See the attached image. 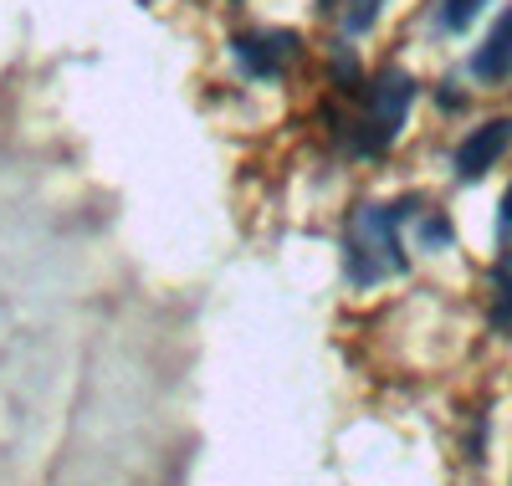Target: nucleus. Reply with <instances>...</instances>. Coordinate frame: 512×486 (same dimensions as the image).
I'll return each mask as SVG.
<instances>
[{
    "label": "nucleus",
    "instance_id": "nucleus-5",
    "mask_svg": "<svg viewBox=\"0 0 512 486\" xmlns=\"http://www.w3.org/2000/svg\"><path fill=\"white\" fill-rule=\"evenodd\" d=\"M472 72L482 77V82H502L507 72H512V6L497 16V26L487 31V41H482V52L472 57Z\"/></svg>",
    "mask_w": 512,
    "mask_h": 486
},
{
    "label": "nucleus",
    "instance_id": "nucleus-1",
    "mask_svg": "<svg viewBox=\"0 0 512 486\" xmlns=\"http://www.w3.org/2000/svg\"><path fill=\"white\" fill-rule=\"evenodd\" d=\"M400 210L364 205L349 226V277L359 287H374L379 277L405 272V246H400Z\"/></svg>",
    "mask_w": 512,
    "mask_h": 486
},
{
    "label": "nucleus",
    "instance_id": "nucleus-8",
    "mask_svg": "<svg viewBox=\"0 0 512 486\" xmlns=\"http://www.w3.org/2000/svg\"><path fill=\"white\" fill-rule=\"evenodd\" d=\"M497 323L512 328V256L497 267Z\"/></svg>",
    "mask_w": 512,
    "mask_h": 486
},
{
    "label": "nucleus",
    "instance_id": "nucleus-6",
    "mask_svg": "<svg viewBox=\"0 0 512 486\" xmlns=\"http://www.w3.org/2000/svg\"><path fill=\"white\" fill-rule=\"evenodd\" d=\"M487 0H441V26L446 31H466L477 16H482Z\"/></svg>",
    "mask_w": 512,
    "mask_h": 486
},
{
    "label": "nucleus",
    "instance_id": "nucleus-3",
    "mask_svg": "<svg viewBox=\"0 0 512 486\" xmlns=\"http://www.w3.org/2000/svg\"><path fill=\"white\" fill-rule=\"evenodd\" d=\"M507 144H512V118L482 123L477 134L461 139V149H456V174H461V180H482V174L507 154Z\"/></svg>",
    "mask_w": 512,
    "mask_h": 486
},
{
    "label": "nucleus",
    "instance_id": "nucleus-4",
    "mask_svg": "<svg viewBox=\"0 0 512 486\" xmlns=\"http://www.w3.org/2000/svg\"><path fill=\"white\" fill-rule=\"evenodd\" d=\"M236 57L246 72L256 77H272L297 57V36L292 31H267V36H236Z\"/></svg>",
    "mask_w": 512,
    "mask_h": 486
},
{
    "label": "nucleus",
    "instance_id": "nucleus-9",
    "mask_svg": "<svg viewBox=\"0 0 512 486\" xmlns=\"http://www.w3.org/2000/svg\"><path fill=\"white\" fill-rule=\"evenodd\" d=\"M446 241H451L446 220H425V246H446Z\"/></svg>",
    "mask_w": 512,
    "mask_h": 486
},
{
    "label": "nucleus",
    "instance_id": "nucleus-10",
    "mask_svg": "<svg viewBox=\"0 0 512 486\" xmlns=\"http://www.w3.org/2000/svg\"><path fill=\"white\" fill-rule=\"evenodd\" d=\"M497 231H502V236H512V185H507V195H502V215H497Z\"/></svg>",
    "mask_w": 512,
    "mask_h": 486
},
{
    "label": "nucleus",
    "instance_id": "nucleus-2",
    "mask_svg": "<svg viewBox=\"0 0 512 486\" xmlns=\"http://www.w3.org/2000/svg\"><path fill=\"white\" fill-rule=\"evenodd\" d=\"M410 98H415V82L400 72V67H390L374 87H369V134H359V149L364 154H379L384 144H390L395 134H400V123H405V113H410Z\"/></svg>",
    "mask_w": 512,
    "mask_h": 486
},
{
    "label": "nucleus",
    "instance_id": "nucleus-7",
    "mask_svg": "<svg viewBox=\"0 0 512 486\" xmlns=\"http://www.w3.org/2000/svg\"><path fill=\"white\" fill-rule=\"evenodd\" d=\"M379 11H384V0H349V11H344V26L359 36V31H369L374 21H379Z\"/></svg>",
    "mask_w": 512,
    "mask_h": 486
}]
</instances>
